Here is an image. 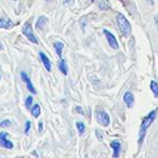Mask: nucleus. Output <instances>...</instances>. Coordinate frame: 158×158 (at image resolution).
Masks as SVG:
<instances>
[{
    "instance_id": "12",
    "label": "nucleus",
    "mask_w": 158,
    "mask_h": 158,
    "mask_svg": "<svg viewBox=\"0 0 158 158\" xmlns=\"http://www.w3.org/2000/svg\"><path fill=\"white\" fill-rule=\"evenodd\" d=\"M57 66H59L60 72H62L64 75H67V74H68V67H67V64H66V62L64 61L63 59L60 60L59 63H57Z\"/></svg>"
},
{
    "instance_id": "30",
    "label": "nucleus",
    "mask_w": 158,
    "mask_h": 158,
    "mask_svg": "<svg viewBox=\"0 0 158 158\" xmlns=\"http://www.w3.org/2000/svg\"><path fill=\"white\" fill-rule=\"evenodd\" d=\"M0 79H1V77H0Z\"/></svg>"
},
{
    "instance_id": "24",
    "label": "nucleus",
    "mask_w": 158,
    "mask_h": 158,
    "mask_svg": "<svg viewBox=\"0 0 158 158\" xmlns=\"http://www.w3.org/2000/svg\"><path fill=\"white\" fill-rule=\"evenodd\" d=\"M154 22H155V25L157 26V28H158V14H156L155 18H154Z\"/></svg>"
},
{
    "instance_id": "1",
    "label": "nucleus",
    "mask_w": 158,
    "mask_h": 158,
    "mask_svg": "<svg viewBox=\"0 0 158 158\" xmlns=\"http://www.w3.org/2000/svg\"><path fill=\"white\" fill-rule=\"evenodd\" d=\"M157 112H158L157 110H152L151 113H148V114L142 119V123H141V127H140V138H139L140 144L143 142V139H144V135H145V133H146L147 129H148L149 126L153 123V121L155 120L156 116H157Z\"/></svg>"
},
{
    "instance_id": "15",
    "label": "nucleus",
    "mask_w": 158,
    "mask_h": 158,
    "mask_svg": "<svg viewBox=\"0 0 158 158\" xmlns=\"http://www.w3.org/2000/svg\"><path fill=\"white\" fill-rule=\"evenodd\" d=\"M41 114V108H40L39 104H34L33 107H31V115H33L35 118H38Z\"/></svg>"
},
{
    "instance_id": "25",
    "label": "nucleus",
    "mask_w": 158,
    "mask_h": 158,
    "mask_svg": "<svg viewBox=\"0 0 158 158\" xmlns=\"http://www.w3.org/2000/svg\"><path fill=\"white\" fill-rule=\"evenodd\" d=\"M76 110L79 113V114H81V115L84 114V112H82V110H81V107H80V106H77V107H76Z\"/></svg>"
},
{
    "instance_id": "26",
    "label": "nucleus",
    "mask_w": 158,
    "mask_h": 158,
    "mask_svg": "<svg viewBox=\"0 0 158 158\" xmlns=\"http://www.w3.org/2000/svg\"><path fill=\"white\" fill-rule=\"evenodd\" d=\"M146 1L151 3V5H154V0H146Z\"/></svg>"
},
{
    "instance_id": "19",
    "label": "nucleus",
    "mask_w": 158,
    "mask_h": 158,
    "mask_svg": "<svg viewBox=\"0 0 158 158\" xmlns=\"http://www.w3.org/2000/svg\"><path fill=\"white\" fill-rule=\"evenodd\" d=\"M33 104V97H27V99H26V101H25V106H26V108H31V106H33L31 105Z\"/></svg>"
},
{
    "instance_id": "14",
    "label": "nucleus",
    "mask_w": 158,
    "mask_h": 158,
    "mask_svg": "<svg viewBox=\"0 0 158 158\" xmlns=\"http://www.w3.org/2000/svg\"><path fill=\"white\" fill-rule=\"evenodd\" d=\"M13 26V23H12L11 20H5V19H1L0 20V28H11Z\"/></svg>"
},
{
    "instance_id": "11",
    "label": "nucleus",
    "mask_w": 158,
    "mask_h": 158,
    "mask_svg": "<svg viewBox=\"0 0 158 158\" xmlns=\"http://www.w3.org/2000/svg\"><path fill=\"white\" fill-rule=\"evenodd\" d=\"M47 22H48V19H47V16H44V15L39 16V19H38L37 22H36V28H38V29L44 28Z\"/></svg>"
},
{
    "instance_id": "6",
    "label": "nucleus",
    "mask_w": 158,
    "mask_h": 158,
    "mask_svg": "<svg viewBox=\"0 0 158 158\" xmlns=\"http://www.w3.org/2000/svg\"><path fill=\"white\" fill-rule=\"evenodd\" d=\"M0 146L8 149L13 148V143L8 140V132H0Z\"/></svg>"
},
{
    "instance_id": "4",
    "label": "nucleus",
    "mask_w": 158,
    "mask_h": 158,
    "mask_svg": "<svg viewBox=\"0 0 158 158\" xmlns=\"http://www.w3.org/2000/svg\"><path fill=\"white\" fill-rule=\"evenodd\" d=\"M97 120L101 126H103V127H107V126L110 125V116H108V114L106 112H104V110H98L97 112Z\"/></svg>"
},
{
    "instance_id": "20",
    "label": "nucleus",
    "mask_w": 158,
    "mask_h": 158,
    "mask_svg": "<svg viewBox=\"0 0 158 158\" xmlns=\"http://www.w3.org/2000/svg\"><path fill=\"white\" fill-rule=\"evenodd\" d=\"M9 126H11V121L8 120V119H6V120H2L1 123H0V127H9Z\"/></svg>"
},
{
    "instance_id": "29",
    "label": "nucleus",
    "mask_w": 158,
    "mask_h": 158,
    "mask_svg": "<svg viewBox=\"0 0 158 158\" xmlns=\"http://www.w3.org/2000/svg\"><path fill=\"white\" fill-rule=\"evenodd\" d=\"M47 1H51V0H47Z\"/></svg>"
},
{
    "instance_id": "22",
    "label": "nucleus",
    "mask_w": 158,
    "mask_h": 158,
    "mask_svg": "<svg viewBox=\"0 0 158 158\" xmlns=\"http://www.w3.org/2000/svg\"><path fill=\"white\" fill-rule=\"evenodd\" d=\"M38 130H39V132H42V130H44V123L42 121H39V123H38Z\"/></svg>"
},
{
    "instance_id": "7",
    "label": "nucleus",
    "mask_w": 158,
    "mask_h": 158,
    "mask_svg": "<svg viewBox=\"0 0 158 158\" xmlns=\"http://www.w3.org/2000/svg\"><path fill=\"white\" fill-rule=\"evenodd\" d=\"M21 77H22V79H23V80H24L25 84H26L27 89H28L29 92H31V93H34V94H36V90H35V88H34L33 84H31V79H29V77L27 76L26 73H25V72H22V73H21Z\"/></svg>"
},
{
    "instance_id": "13",
    "label": "nucleus",
    "mask_w": 158,
    "mask_h": 158,
    "mask_svg": "<svg viewBox=\"0 0 158 158\" xmlns=\"http://www.w3.org/2000/svg\"><path fill=\"white\" fill-rule=\"evenodd\" d=\"M53 47H54V50H55V52H56V54L59 55V56H62V52H63V49H64L63 42H61V41L54 42Z\"/></svg>"
},
{
    "instance_id": "27",
    "label": "nucleus",
    "mask_w": 158,
    "mask_h": 158,
    "mask_svg": "<svg viewBox=\"0 0 158 158\" xmlns=\"http://www.w3.org/2000/svg\"><path fill=\"white\" fill-rule=\"evenodd\" d=\"M0 50H2V46H1V42H0Z\"/></svg>"
},
{
    "instance_id": "5",
    "label": "nucleus",
    "mask_w": 158,
    "mask_h": 158,
    "mask_svg": "<svg viewBox=\"0 0 158 158\" xmlns=\"http://www.w3.org/2000/svg\"><path fill=\"white\" fill-rule=\"evenodd\" d=\"M103 34H104V36H105L106 39H107L108 44H110V46L112 47L113 49L117 50V49L119 48V46H118V42H117L116 38H115V36L113 35V34L110 33V31H106V29H104V31H103Z\"/></svg>"
},
{
    "instance_id": "9",
    "label": "nucleus",
    "mask_w": 158,
    "mask_h": 158,
    "mask_svg": "<svg viewBox=\"0 0 158 158\" xmlns=\"http://www.w3.org/2000/svg\"><path fill=\"white\" fill-rule=\"evenodd\" d=\"M39 56H40V60L42 61L44 66L46 67V69L48 70V72H51V62H50V60H49V57L46 55V53L39 52Z\"/></svg>"
},
{
    "instance_id": "8",
    "label": "nucleus",
    "mask_w": 158,
    "mask_h": 158,
    "mask_svg": "<svg viewBox=\"0 0 158 158\" xmlns=\"http://www.w3.org/2000/svg\"><path fill=\"white\" fill-rule=\"evenodd\" d=\"M123 102L126 103V105L128 107H132L134 104V95L132 94V92L127 91V92L123 94Z\"/></svg>"
},
{
    "instance_id": "10",
    "label": "nucleus",
    "mask_w": 158,
    "mask_h": 158,
    "mask_svg": "<svg viewBox=\"0 0 158 158\" xmlns=\"http://www.w3.org/2000/svg\"><path fill=\"white\" fill-rule=\"evenodd\" d=\"M110 146L112 148L114 149V157H118L119 156V153H120V148H121V144L119 141H112L110 143Z\"/></svg>"
},
{
    "instance_id": "28",
    "label": "nucleus",
    "mask_w": 158,
    "mask_h": 158,
    "mask_svg": "<svg viewBox=\"0 0 158 158\" xmlns=\"http://www.w3.org/2000/svg\"><path fill=\"white\" fill-rule=\"evenodd\" d=\"M91 2H94V1H97V0H90Z\"/></svg>"
},
{
    "instance_id": "18",
    "label": "nucleus",
    "mask_w": 158,
    "mask_h": 158,
    "mask_svg": "<svg viewBox=\"0 0 158 158\" xmlns=\"http://www.w3.org/2000/svg\"><path fill=\"white\" fill-rule=\"evenodd\" d=\"M76 128H77V130H78V132H79L80 135H82V134L85 133V131H86V126H85V123H81V121H77Z\"/></svg>"
},
{
    "instance_id": "21",
    "label": "nucleus",
    "mask_w": 158,
    "mask_h": 158,
    "mask_svg": "<svg viewBox=\"0 0 158 158\" xmlns=\"http://www.w3.org/2000/svg\"><path fill=\"white\" fill-rule=\"evenodd\" d=\"M31 123L29 120H27L26 121V123H25V130H24V132L25 133H28V131H29V129H31Z\"/></svg>"
},
{
    "instance_id": "3",
    "label": "nucleus",
    "mask_w": 158,
    "mask_h": 158,
    "mask_svg": "<svg viewBox=\"0 0 158 158\" xmlns=\"http://www.w3.org/2000/svg\"><path fill=\"white\" fill-rule=\"evenodd\" d=\"M22 33L24 34L25 37H26L31 42H33V44H38L37 38H36V36L34 35V33H33V27H31V22L25 23L24 26H23V28H22Z\"/></svg>"
},
{
    "instance_id": "23",
    "label": "nucleus",
    "mask_w": 158,
    "mask_h": 158,
    "mask_svg": "<svg viewBox=\"0 0 158 158\" xmlns=\"http://www.w3.org/2000/svg\"><path fill=\"white\" fill-rule=\"evenodd\" d=\"M95 134H97L98 139H99L100 141H101V140H103V135H101V133H100V131H99V130H95Z\"/></svg>"
},
{
    "instance_id": "2",
    "label": "nucleus",
    "mask_w": 158,
    "mask_h": 158,
    "mask_svg": "<svg viewBox=\"0 0 158 158\" xmlns=\"http://www.w3.org/2000/svg\"><path fill=\"white\" fill-rule=\"evenodd\" d=\"M116 21H117V25H118L119 29H120L121 34L126 37H129L130 34H131V24L129 23V21L127 20L123 14L121 13H118L116 15Z\"/></svg>"
},
{
    "instance_id": "17",
    "label": "nucleus",
    "mask_w": 158,
    "mask_h": 158,
    "mask_svg": "<svg viewBox=\"0 0 158 158\" xmlns=\"http://www.w3.org/2000/svg\"><path fill=\"white\" fill-rule=\"evenodd\" d=\"M99 9L102 10V11H107V10L110 9V5L107 0H102L101 2L99 3Z\"/></svg>"
},
{
    "instance_id": "16",
    "label": "nucleus",
    "mask_w": 158,
    "mask_h": 158,
    "mask_svg": "<svg viewBox=\"0 0 158 158\" xmlns=\"http://www.w3.org/2000/svg\"><path fill=\"white\" fill-rule=\"evenodd\" d=\"M149 88H151V91L153 92L154 97L158 98V84L155 81V80H151V84H149Z\"/></svg>"
}]
</instances>
